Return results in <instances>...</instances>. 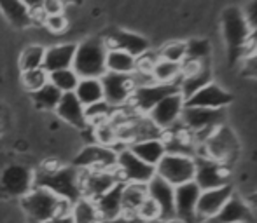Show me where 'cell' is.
Here are the masks:
<instances>
[{"label": "cell", "instance_id": "74e56055", "mask_svg": "<svg viewBox=\"0 0 257 223\" xmlns=\"http://www.w3.org/2000/svg\"><path fill=\"white\" fill-rule=\"evenodd\" d=\"M159 58L182 64L184 60H186V42H170V44H166L159 52Z\"/></svg>", "mask_w": 257, "mask_h": 223}, {"label": "cell", "instance_id": "ffe728a7", "mask_svg": "<svg viewBox=\"0 0 257 223\" xmlns=\"http://www.w3.org/2000/svg\"><path fill=\"white\" fill-rule=\"evenodd\" d=\"M231 196H233L231 185L217 186V188H210V190H201L200 199H198V204H196V220L210 222L219 213L220 208L229 200Z\"/></svg>", "mask_w": 257, "mask_h": 223}, {"label": "cell", "instance_id": "52a82bcc", "mask_svg": "<svg viewBox=\"0 0 257 223\" xmlns=\"http://www.w3.org/2000/svg\"><path fill=\"white\" fill-rule=\"evenodd\" d=\"M115 172L122 183H140V185H147L156 176L154 166H149L142 159H139L128 146L121 148L115 156Z\"/></svg>", "mask_w": 257, "mask_h": 223}, {"label": "cell", "instance_id": "7dc6e473", "mask_svg": "<svg viewBox=\"0 0 257 223\" xmlns=\"http://www.w3.org/2000/svg\"><path fill=\"white\" fill-rule=\"evenodd\" d=\"M67 2H68V4H81L82 0H65V4H67Z\"/></svg>", "mask_w": 257, "mask_h": 223}, {"label": "cell", "instance_id": "f6af8a7d", "mask_svg": "<svg viewBox=\"0 0 257 223\" xmlns=\"http://www.w3.org/2000/svg\"><path fill=\"white\" fill-rule=\"evenodd\" d=\"M245 74L247 75H254L257 77V54H250L248 58H245Z\"/></svg>", "mask_w": 257, "mask_h": 223}, {"label": "cell", "instance_id": "6da1fadb", "mask_svg": "<svg viewBox=\"0 0 257 223\" xmlns=\"http://www.w3.org/2000/svg\"><path fill=\"white\" fill-rule=\"evenodd\" d=\"M220 26H222V37L227 48L229 63L234 64L247 56L248 48L254 44V34L248 24L243 9L240 7H226L220 14Z\"/></svg>", "mask_w": 257, "mask_h": 223}, {"label": "cell", "instance_id": "2e32d148", "mask_svg": "<svg viewBox=\"0 0 257 223\" xmlns=\"http://www.w3.org/2000/svg\"><path fill=\"white\" fill-rule=\"evenodd\" d=\"M103 40L107 44V48L121 49V51L128 52V54L140 58L149 51V40L146 37L139 34H133V32L119 30V28H112L110 32L103 35Z\"/></svg>", "mask_w": 257, "mask_h": 223}, {"label": "cell", "instance_id": "83f0119b", "mask_svg": "<svg viewBox=\"0 0 257 223\" xmlns=\"http://www.w3.org/2000/svg\"><path fill=\"white\" fill-rule=\"evenodd\" d=\"M147 199L146 185L140 183H124L122 185V213L137 214L139 208Z\"/></svg>", "mask_w": 257, "mask_h": 223}, {"label": "cell", "instance_id": "b9f144b4", "mask_svg": "<svg viewBox=\"0 0 257 223\" xmlns=\"http://www.w3.org/2000/svg\"><path fill=\"white\" fill-rule=\"evenodd\" d=\"M243 14H245L248 24H250V28H252L254 42H257V0H250V2H248V6L243 9Z\"/></svg>", "mask_w": 257, "mask_h": 223}, {"label": "cell", "instance_id": "d6a6232c", "mask_svg": "<svg viewBox=\"0 0 257 223\" xmlns=\"http://www.w3.org/2000/svg\"><path fill=\"white\" fill-rule=\"evenodd\" d=\"M212 54V46L206 38H191L186 42V60L189 63H208V58Z\"/></svg>", "mask_w": 257, "mask_h": 223}, {"label": "cell", "instance_id": "c3c4849f", "mask_svg": "<svg viewBox=\"0 0 257 223\" xmlns=\"http://www.w3.org/2000/svg\"><path fill=\"white\" fill-rule=\"evenodd\" d=\"M165 223H182V222H179V220H168V222H165Z\"/></svg>", "mask_w": 257, "mask_h": 223}, {"label": "cell", "instance_id": "603a6c76", "mask_svg": "<svg viewBox=\"0 0 257 223\" xmlns=\"http://www.w3.org/2000/svg\"><path fill=\"white\" fill-rule=\"evenodd\" d=\"M122 185L124 183L119 182L102 197L93 200L98 211L100 222H114L122 214Z\"/></svg>", "mask_w": 257, "mask_h": 223}, {"label": "cell", "instance_id": "4316f807", "mask_svg": "<svg viewBox=\"0 0 257 223\" xmlns=\"http://www.w3.org/2000/svg\"><path fill=\"white\" fill-rule=\"evenodd\" d=\"M0 10L6 16V20L20 30L34 23V14L25 7L21 0H0Z\"/></svg>", "mask_w": 257, "mask_h": 223}, {"label": "cell", "instance_id": "7a4b0ae2", "mask_svg": "<svg viewBox=\"0 0 257 223\" xmlns=\"http://www.w3.org/2000/svg\"><path fill=\"white\" fill-rule=\"evenodd\" d=\"M35 186H41L54 196L61 197L63 200H68L74 204L77 199H81V169L75 166L65 168H44L39 174H35L34 180Z\"/></svg>", "mask_w": 257, "mask_h": 223}, {"label": "cell", "instance_id": "8992f818", "mask_svg": "<svg viewBox=\"0 0 257 223\" xmlns=\"http://www.w3.org/2000/svg\"><path fill=\"white\" fill-rule=\"evenodd\" d=\"M224 110H210L200 108V106H186L182 112L180 122L184 124L186 131L191 134L201 136V142H205L217 128L224 124Z\"/></svg>", "mask_w": 257, "mask_h": 223}, {"label": "cell", "instance_id": "8fae6325", "mask_svg": "<svg viewBox=\"0 0 257 223\" xmlns=\"http://www.w3.org/2000/svg\"><path fill=\"white\" fill-rule=\"evenodd\" d=\"M121 182L114 169H84L81 172V196L96 200Z\"/></svg>", "mask_w": 257, "mask_h": 223}, {"label": "cell", "instance_id": "ba28073f", "mask_svg": "<svg viewBox=\"0 0 257 223\" xmlns=\"http://www.w3.org/2000/svg\"><path fill=\"white\" fill-rule=\"evenodd\" d=\"M100 82H102V88H103V100L112 108L130 105L133 89H135V82H133L132 75L105 72L102 77H100Z\"/></svg>", "mask_w": 257, "mask_h": 223}, {"label": "cell", "instance_id": "cb8c5ba5", "mask_svg": "<svg viewBox=\"0 0 257 223\" xmlns=\"http://www.w3.org/2000/svg\"><path fill=\"white\" fill-rule=\"evenodd\" d=\"M75 49H77V44H58L46 49L42 68L48 74L56 70H65V68H72Z\"/></svg>", "mask_w": 257, "mask_h": 223}, {"label": "cell", "instance_id": "3957f363", "mask_svg": "<svg viewBox=\"0 0 257 223\" xmlns=\"http://www.w3.org/2000/svg\"><path fill=\"white\" fill-rule=\"evenodd\" d=\"M70 206L68 200H63L41 186H34L27 196L21 197V208L27 214L28 223H44L60 214H68Z\"/></svg>", "mask_w": 257, "mask_h": 223}, {"label": "cell", "instance_id": "ee69618b", "mask_svg": "<svg viewBox=\"0 0 257 223\" xmlns=\"http://www.w3.org/2000/svg\"><path fill=\"white\" fill-rule=\"evenodd\" d=\"M21 2L25 4V7H27L34 16L42 14V4H44V0H21Z\"/></svg>", "mask_w": 257, "mask_h": 223}, {"label": "cell", "instance_id": "4dcf8cb0", "mask_svg": "<svg viewBox=\"0 0 257 223\" xmlns=\"http://www.w3.org/2000/svg\"><path fill=\"white\" fill-rule=\"evenodd\" d=\"M70 216L74 223H100L98 211L91 199L81 197L74 202L70 210Z\"/></svg>", "mask_w": 257, "mask_h": 223}, {"label": "cell", "instance_id": "7c38bea8", "mask_svg": "<svg viewBox=\"0 0 257 223\" xmlns=\"http://www.w3.org/2000/svg\"><path fill=\"white\" fill-rule=\"evenodd\" d=\"M196 159V171H194V182L201 190L217 188V186L229 185V171L226 164L217 162L205 156H198Z\"/></svg>", "mask_w": 257, "mask_h": 223}, {"label": "cell", "instance_id": "9a60e30c", "mask_svg": "<svg viewBox=\"0 0 257 223\" xmlns=\"http://www.w3.org/2000/svg\"><path fill=\"white\" fill-rule=\"evenodd\" d=\"M146 188L147 197L153 199L156 206L159 208L161 220H175V186L156 174L146 185Z\"/></svg>", "mask_w": 257, "mask_h": 223}, {"label": "cell", "instance_id": "484cf974", "mask_svg": "<svg viewBox=\"0 0 257 223\" xmlns=\"http://www.w3.org/2000/svg\"><path fill=\"white\" fill-rule=\"evenodd\" d=\"M105 68L107 72L112 74H121V75H133L139 68V58L128 54V52L121 51V49L108 48L107 58H105Z\"/></svg>", "mask_w": 257, "mask_h": 223}, {"label": "cell", "instance_id": "30bf717a", "mask_svg": "<svg viewBox=\"0 0 257 223\" xmlns=\"http://www.w3.org/2000/svg\"><path fill=\"white\" fill-rule=\"evenodd\" d=\"M186 108V100L180 92H173V94L163 98L153 110L147 114V118L159 129V131H166L172 129L177 122L182 117V112Z\"/></svg>", "mask_w": 257, "mask_h": 223}, {"label": "cell", "instance_id": "681fc988", "mask_svg": "<svg viewBox=\"0 0 257 223\" xmlns=\"http://www.w3.org/2000/svg\"><path fill=\"white\" fill-rule=\"evenodd\" d=\"M240 223H247V222H240Z\"/></svg>", "mask_w": 257, "mask_h": 223}, {"label": "cell", "instance_id": "d4e9b609", "mask_svg": "<svg viewBox=\"0 0 257 223\" xmlns=\"http://www.w3.org/2000/svg\"><path fill=\"white\" fill-rule=\"evenodd\" d=\"M250 222V210L236 196H231L229 200L220 208V211L210 220V223H240Z\"/></svg>", "mask_w": 257, "mask_h": 223}, {"label": "cell", "instance_id": "836d02e7", "mask_svg": "<svg viewBox=\"0 0 257 223\" xmlns=\"http://www.w3.org/2000/svg\"><path fill=\"white\" fill-rule=\"evenodd\" d=\"M61 98V92L53 84H44L41 89L32 92V102L41 110H54Z\"/></svg>", "mask_w": 257, "mask_h": 223}, {"label": "cell", "instance_id": "5b68a950", "mask_svg": "<svg viewBox=\"0 0 257 223\" xmlns=\"http://www.w3.org/2000/svg\"><path fill=\"white\" fill-rule=\"evenodd\" d=\"M156 174L166 180L173 186L193 182L196 171V159L189 154L166 152L163 159L156 164Z\"/></svg>", "mask_w": 257, "mask_h": 223}, {"label": "cell", "instance_id": "4fadbf2b", "mask_svg": "<svg viewBox=\"0 0 257 223\" xmlns=\"http://www.w3.org/2000/svg\"><path fill=\"white\" fill-rule=\"evenodd\" d=\"M35 174L23 164H11L0 174V186L11 197H23L35 186Z\"/></svg>", "mask_w": 257, "mask_h": 223}, {"label": "cell", "instance_id": "f35d334b", "mask_svg": "<svg viewBox=\"0 0 257 223\" xmlns=\"http://www.w3.org/2000/svg\"><path fill=\"white\" fill-rule=\"evenodd\" d=\"M96 140L100 142V145L108 146L117 140V129L107 120L100 122V124H96Z\"/></svg>", "mask_w": 257, "mask_h": 223}, {"label": "cell", "instance_id": "8d00e7d4", "mask_svg": "<svg viewBox=\"0 0 257 223\" xmlns=\"http://www.w3.org/2000/svg\"><path fill=\"white\" fill-rule=\"evenodd\" d=\"M21 82H23V88L27 91L34 92L37 89H41L44 84H48V72L44 68H37V70H28L21 72Z\"/></svg>", "mask_w": 257, "mask_h": 223}, {"label": "cell", "instance_id": "1f68e13d", "mask_svg": "<svg viewBox=\"0 0 257 223\" xmlns=\"http://www.w3.org/2000/svg\"><path fill=\"white\" fill-rule=\"evenodd\" d=\"M49 84H53L58 91L63 92H74L79 84V75L75 74L72 68H65V70H56L48 74Z\"/></svg>", "mask_w": 257, "mask_h": 223}, {"label": "cell", "instance_id": "44dd1931", "mask_svg": "<svg viewBox=\"0 0 257 223\" xmlns=\"http://www.w3.org/2000/svg\"><path fill=\"white\" fill-rule=\"evenodd\" d=\"M128 148L135 154L139 159H142L144 162H147L149 166H154L163 159L168 148H166V143L161 136H151V138H142L135 140L128 145Z\"/></svg>", "mask_w": 257, "mask_h": 223}, {"label": "cell", "instance_id": "277c9868", "mask_svg": "<svg viewBox=\"0 0 257 223\" xmlns=\"http://www.w3.org/2000/svg\"><path fill=\"white\" fill-rule=\"evenodd\" d=\"M107 44L102 37H89L77 44L72 63V70L79 78H100L107 72L105 58H107Z\"/></svg>", "mask_w": 257, "mask_h": 223}, {"label": "cell", "instance_id": "f1b7e54d", "mask_svg": "<svg viewBox=\"0 0 257 223\" xmlns=\"http://www.w3.org/2000/svg\"><path fill=\"white\" fill-rule=\"evenodd\" d=\"M74 94L77 96L79 102L84 106L102 102L103 100L102 82H100V78H79V84L75 88Z\"/></svg>", "mask_w": 257, "mask_h": 223}, {"label": "cell", "instance_id": "60d3db41", "mask_svg": "<svg viewBox=\"0 0 257 223\" xmlns=\"http://www.w3.org/2000/svg\"><path fill=\"white\" fill-rule=\"evenodd\" d=\"M42 24H44L49 32H53V34H61V32L67 30L68 21H67V18H65V14H49V16L44 14Z\"/></svg>", "mask_w": 257, "mask_h": 223}, {"label": "cell", "instance_id": "f546056e", "mask_svg": "<svg viewBox=\"0 0 257 223\" xmlns=\"http://www.w3.org/2000/svg\"><path fill=\"white\" fill-rule=\"evenodd\" d=\"M180 74H182V64L172 63V61L161 60V58H158L151 68V77L159 84H177Z\"/></svg>", "mask_w": 257, "mask_h": 223}, {"label": "cell", "instance_id": "9c48e42d", "mask_svg": "<svg viewBox=\"0 0 257 223\" xmlns=\"http://www.w3.org/2000/svg\"><path fill=\"white\" fill-rule=\"evenodd\" d=\"M173 92H179V86L177 84H159V82H149V84L137 86V88L133 89L130 105L139 112V114L147 115L163 98L173 94Z\"/></svg>", "mask_w": 257, "mask_h": 223}, {"label": "cell", "instance_id": "d6986e66", "mask_svg": "<svg viewBox=\"0 0 257 223\" xmlns=\"http://www.w3.org/2000/svg\"><path fill=\"white\" fill-rule=\"evenodd\" d=\"M200 194L201 188L194 180L175 186V220L182 223L196 220V204Z\"/></svg>", "mask_w": 257, "mask_h": 223}, {"label": "cell", "instance_id": "d590c367", "mask_svg": "<svg viewBox=\"0 0 257 223\" xmlns=\"http://www.w3.org/2000/svg\"><path fill=\"white\" fill-rule=\"evenodd\" d=\"M112 112H114V108H112L105 100H102V102H98V103H93V105H89V106H84L86 122H88V124H100V122H105L112 115Z\"/></svg>", "mask_w": 257, "mask_h": 223}, {"label": "cell", "instance_id": "bcb514c9", "mask_svg": "<svg viewBox=\"0 0 257 223\" xmlns=\"http://www.w3.org/2000/svg\"><path fill=\"white\" fill-rule=\"evenodd\" d=\"M44 223H74V220H72L70 213H68V214H60V216H54V218H51V220H48Z\"/></svg>", "mask_w": 257, "mask_h": 223}, {"label": "cell", "instance_id": "7bdbcfd3", "mask_svg": "<svg viewBox=\"0 0 257 223\" xmlns=\"http://www.w3.org/2000/svg\"><path fill=\"white\" fill-rule=\"evenodd\" d=\"M65 0H44L42 4V14H63Z\"/></svg>", "mask_w": 257, "mask_h": 223}, {"label": "cell", "instance_id": "ac0fdd59", "mask_svg": "<svg viewBox=\"0 0 257 223\" xmlns=\"http://www.w3.org/2000/svg\"><path fill=\"white\" fill-rule=\"evenodd\" d=\"M115 156L117 152H114L110 146L89 145L77 154L72 166L79 169H114Z\"/></svg>", "mask_w": 257, "mask_h": 223}, {"label": "cell", "instance_id": "e0dca14e", "mask_svg": "<svg viewBox=\"0 0 257 223\" xmlns=\"http://www.w3.org/2000/svg\"><path fill=\"white\" fill-rule=\"evenodd\" d=\"M233 94L227 92L224 88H220L215 82L203 86L200 91H196L193 96L186 100V106H200V108L210 110H224L231 105Z\"/></svg>", "mask_w": 257, "mask_h": 223}, {"label": "cell", "instance_id": "7402d4cb", "mask_svg": "<svg viewBox=\"0 0 257 223\" xmlns=\"http://www.w3.org/2000/svg\"><path fill=\"white\" fill-rule=\"evenodd\" d=\"M54 112H56V115L61 120L74 126V128L82 129L88 124V122H86V115H84V105L79 102V98L74 92H63Z\"/></svg>", "mask_w": 257, "mask_h": 223}, {"label": "cell", "instance_id": "5bb4252c", "mask_svg": "<svg viewBox=\"0 0 257 223\" xmlns=\"http://www.w3.org/2000/svg\"><path fill=\"white\" fill-rule=\"evenodd\" d=\"M203 148L205 154H201V156L217 160V162L226 164V160H229L234 156V152H236V138L222 124L205 140Z\"/></svg>", "mask_w": 257, "mask_h": 223}, {"label": "cell", "instance_id": "ab89813d", "mask_svg": "<svg viewBox=\"0 0 257 223\" xmlns=\"http://www.w3.org/2000/svg\"><path fill=\"white\" fill-rule=\"evenodd\" d=\"M137 216H139L140 220L149 222V223L161 220V216H159V208L156 206V202L153 199H149V197H147V199L142 202V206L139 208V211H137Z\"/></svg>", "mask_w": 257, "mask_h": 223}, {"label": "cell", "instance_id": "e575fe53", "mask_svg": "<svg viewBox=\"0 0 257 223\" xmlns=\"http://www.w3.org/2000/svg\"><path fill=\"white\" fill-rule=\"evenodd\" d=\"M44 52L46 49L39 44H32L21 52L20 58V68L21 72H28V70H37V68H42V63H44Z\"/></svg>", "mask_w": 257, "mask_h": 223}]
</instances>
